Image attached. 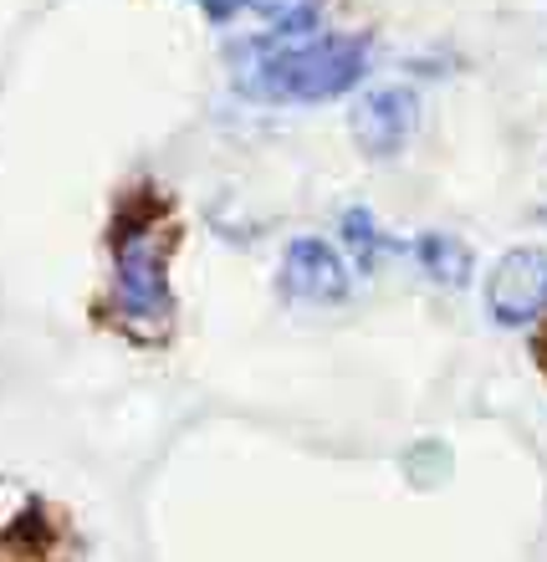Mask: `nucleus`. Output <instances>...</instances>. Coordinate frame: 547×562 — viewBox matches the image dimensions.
<instances>
[{"mask_svg": "<svg viewBox=\"0 0 547 562\" xmlns=\"http://www.w3.org/2000/svg\"><path fill=\"white\" fill-rule=\"evenodd\" d=\"M185 246V221L169 184L138 175L119 184L103 225L108 286L92 302L98 327L119 333L144 353H164L175 342V256Z\"/></svg>", "mask_w": 547, "mask_h": 562, "instance_id": "obj_1", "label": "nucleus"}, {"mask_svg": "<svg viewBox=\"0 0 547 562\" xmlns=\"http://www.w3.org/2000/svg\"><path fill=\"white\" fill-rule=\"evenodd\" d=\"M364 72H369V42L333 31V36H312V42L252 57L241 92L267 98V103H327V98L354 92Z\"/></svg>", "mask_w": 547, "mask_h": 562, "instance_id": "obj_2", "label": "nucleus"}, {"mask_svg": "<svg viewBox=\"0 0 547 562\" xmlns=\"http://www.w3.org/2000/svg\"><path fill=\"white\" fill-rule=\"evenodd\" d=\"M0 562H82V537L67 506L21 496L15 512H0Z\"/></svg>", "mask_w": 547, "mask_h": 562, "instance_id": "obj_3", "label": "nucleus"}, {"mask_svg": "<svg viewBox=\"0 0 547 562\" xmlns=\"http://www.w3.org/2000/svg\"><path fill=\"white\" fill-rule=\"evenodd\" d=\"M547 312V251L512 246L487 277V317L496 327H533Z\"/></svg>", "mask_w": 547, "mask_h": 562, "instance_id": "obj_4", "label": "nucleus"}, {"mask_svg": "<svg viewBox=\"0 0 547 562\" xmlns=\"http://www.w3.org/2000/svg\"><path fill=\"white\" fill-rule=\"evenodd\" d=\"M354 292V271L327 240L317 236H297L287 251H281V271H277V296L287 302H308V307H333V302H348Z\"/></svg>", "mask_w": 547, "mask_h": 562, "instance_id": "obj_5", "label": "nucleus"}, {"mask_svg": "<svg viewBox=\"0 0 547 562\" xmlns=\"http://www.w3.org/2000/svg\"><path fill=\"white\" fill-rule=\"evenodd\" d=\"M414 123H420V98L410 88H373L364 92L348 113V134H354L358 154L369 159H394L410 144Z\"/></svg>", "mask_w": 547, "mask_h": 562, "instance_id": "obj_6", "label": "nucleus"}, {"mask_svg": "<svg viewBox=\"0 0 547 562\" xmlns=\"http://www.w3.org/2000/svg\"><path fill=\"white\" fill-rule=\"evenodd\" d=\"M256 11H261L267 31H261L256 42L241 46L246 61L261 57V52H277V46H287V42L297 46V36H312L317 21H323V11H327V0H256Z\"/></svg>", "mask_w": 547, "mask_h": 562, "instance_id": "obj_7", "label": "nucleus"}, {"mask_svg": "<svg viewBox=\"0 0 547 562\" xmlns=\"http://www.w3.org/2000/svg\"><path fill=\"white\" fill-rule=\"evenodd\" d=\"M410 256L420 261V271H425L429 281H440V286H466L476 271L471 246L460 236H450V231H420V236L410 240Z\"/></svg>", "mask_w": 547, "mask_h": 562, "instance_id": "obj_8", "label": "nucleus"}, {"mask_svg": "<svg viewBox=\"0 0 547 562\" xmlns=\"http://www.w3.org/2000/svg\"><path fill=\"white\" fill-rule=\"evenodd\" d=\"M338 231H343V246H348V256H354V271H379V261H384L389 251H410V240H394L379 225V215H373L369 205H348L338 215Z\"/></svg>", "mask_w": 547, "mask_h": 562, "instance_id": "obj_9", "label": "nucleus"}, {"mask_svg": "<svg viewBox=\"0 0 547 562\" xmlns=\"http://www.w3.org/2000/svg\"><path fill=\"white\" fill-rule=\"evenodd\" d=\"M200 11H205V21H215V26H225V21H236L246 5H256V0H194Z\"/></svg>", "mask_w": 547, "mask_h": 562, "instance_id": "obj_10", "label": "nucleus"}, {"mask_svg": "<svg viewBox=\"0 0 547 562\" xmlns=\"http://www.w3.org/2000/svg\"><path fill=\"white\" fill-rule=\"evenodd\" d=\"M533 363H537V373L547 379V312L533 323Z\"/></svg>", "mask_w": 547, "mask_h": 562, "instance_id": "obj_11", "label": "nucleus"}]
</instances>
